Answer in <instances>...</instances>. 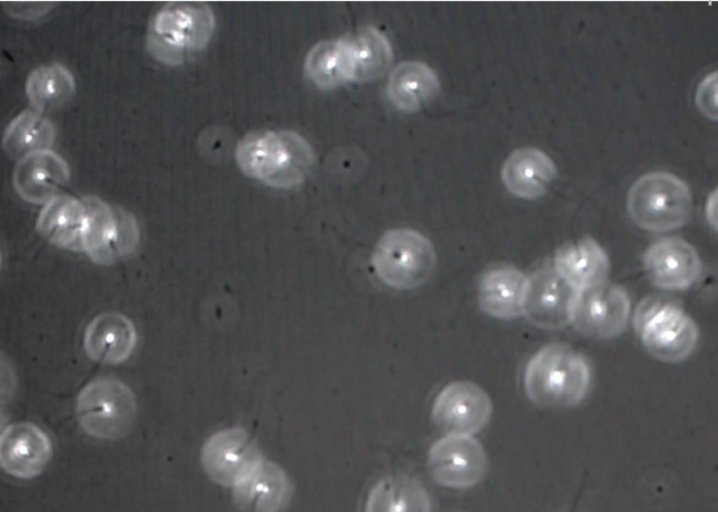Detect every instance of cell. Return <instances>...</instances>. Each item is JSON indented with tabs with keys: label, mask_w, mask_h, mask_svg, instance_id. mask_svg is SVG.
<instances>
[{
	"label": "cell",
	"mask_w": 718,
	"mask_h": 512,
	"mask_svg": "<svg viewBox=\"0 0 718 512\" xmlns=\"http://www.w3.org/2000/svg\"><path fill=\"white\" fill-rule=\"evenodd\" d=\"M76 413L85 432L96 438L116 440L130 430L135 420V396L117 379H96L80 391Z\"/></svg>",
	"instance_id": "8992f818"
},
{
	"label": "cell",
	"mask_w": 718,
	"mask_h": 512,
	"mask_svg": "<svg viewBox=\"0 0 718 512\" xmlns=\"http://www.w3.org/2000/svg\"><path fill=\"white\" fill-rule=\"evenodd\" d=\"M70 179L67 162L52 150L28 155L17 162L13 186L18 195L33 204H46Z\"/></svg>",
	"instance_id": "2e32d148"
},
{
	"label": "cell",
	"mask_w": 718,
	"mask_h": 512,
	"mask_svg": "<svg viewBox=\"0 0 718 512\" xmlns=\"http://www.w3.org/2000/svg\"><path fill=\"white\" fill-rule=\"evenodd\" d=\"M379 279L396 289H412L425 283L436 266L432 242L410 228L385 232L372 254Z\"/></svg>",
	"instance_id": "5b68a950"
},
{
	"label": "cell",
	"mask_w": 718,
	"mask_h": 512,
	"mask_svg": "<svg viewBox=\"0 0 718 512\" xmlns=\"http://www.w3.org/2000/svg\"><path fill=\"white\" fill-rule=\"evenodd\" d=\"M307 76L321 88H333L353 80L352 66L342 38L314 45L305 59Z\"/></svg>",
	"instance_id": "83f0119b"
},
{
	"label": "cell",
	"mask_w": 718,
	"mask_h": 512,
	"mask_svg": "<svg viewBox=\"0 0 718 512\" xmlns=\"http://www.w3.org/2000/svg\"><path fill=\"white\" fill-rule=\"evenodd\" d=\"M137 341L136 329L129 318L107 312L96 316L86 327L83 344L87 355L100 363L125 361Z\"/></svg>",
	"instance_id": "d6986e66"
},
{
	"label": "cell",
	"mask_w": 718,
	"mask_h": 512,
	"mask_svg": "<svg viewBox=\"0 0 718 512\" xmlns=\"http://www.w3.org/2000/svg\"><path fill=\"white\" fill-rule=\"evenodd\" d=\"M689 186L674 174L653 171L639 177L630 187L627 209L642 229L666 232L685 225L692 213Z\"/></svg>",
	"instance_id": "277c9868"
},
{
	"label": "cell",
	"mask_w": 718,
	"mask_h": 512,
	"mask_svg": "<svg viewBox=\"0 0 718 512\" xmlns=\"http://www.w3.org/2000/svg\"><path fill=\"white\" fill-rule=\"evenodd\" d=\"M49 437L32 423L9 425L1 434L0 462L13 477L30 479L38 476L52 457Z\"/></svg>",
	"instance_id": "9a60e30c"
},
{
	"label": "cell",
	"mask_w": 718,
	"mask_h": 512,
	"mask_svg": "<svg viewBox=\"0 0 718 512\" xmlns=\"http://www.w3.org/2000/svg\"><path fill=\"white\" fill-rule=\"evenodd\" d=\"M428 466L439 485L463 489L484 478L488 460L481 443L471 435L447 434L431 446Z\"/></svg>",
	"instance_id": "30bf717a"
},
{
	"label": "cell",
	"mask_w": 718,
	"mask_h": 512,
	"mask_svg": "<svg viewBox=\"0 0 718 512\" xmlns=\"http://www.w3.org/2000/svg\"><path fill=\"white\" fill-rule=\"evenodd\" d=\"M591 380L586 359L571 347L551 343L538 350L527 364L524 388L541 407H570L586 396Z\"/></svg>",
	"instance_id": "7a4b0ae2"
},
{
	"label": "cell",
	"mask_w": 718,
	"mask_h": 512,
	"mask_svg": "<svg viewBox=\"0 0 718 512\" xmlns=\"http://www.w3.org/2000/svg\"><path fill=\"white\" fill-rule=\"evenodd\" d=\"M576 293L554 267L539 268L527 277L522 315L540 328L565 327L571 322Z\"/></svg>",
	"instance_id": "7c38bea8"
},
{
	"label": "cell",
	"mask_w": 718,
	"mask_h": 512,
	"mask_svg": "<svg viewBox=\"0 0 718 512\" xmlns=\"http://www.w3.org/2000/svg\"><path fill=\"white\" fill-rule=\"evenodd\" d=\"M629 315L627 292L606 281L577 291L570 324L586 336L608 339L624 331Z\"/></svg>",
	"instance_id": "9c48e42d"
},
{
	"label": "cell",
	"mask_w": 718,
	"mask_h": 512,
	"mask_svg": "<svg viewBox=\"0 0 718 512\" xmlns=\"http://www.w3.org/2000/svg\"><path fill=\"white\" fill-rule=\"evenodd\" d=\"M365 512H431L430 497L423 485L407 475H391L370 490Z\"/></svg>",
	"instance_id": "603a6c76"
},
{
	"label": "cell",
	"mask_w": 718,
	"mask_h": 512,
	"mask_svg": "<svg viewBox=\"0 0 718 512\" xmlns=\"http://www.w3.org/2000/svg\"><path fill=\"white\" fill-rule=\"evenodd\" d=\"M235 157L246 175L276 188L300 184L314 162L309 142L288 130L248 133L238 142Z\"/></svg>",
	"instance_id": "6da1fadb"
},
{
	"label": "cell",
	"mask_w": 718,
	"mask_h": 512,
	"mask_svg": "<svg viewBox=\"0 0 718 512\" xmlns=\"http://www.w3.org/2000/svg\"><path fill=\"white\" fill-rule=\"evenodd\" d=\"M556 175L557 169L551 158L534 147L513 151L501 170L506 188L513 195L524 199L543 195Z\"/></svg>",
	"instance_id": "44dd1931"
},
{
	"label": "cell",
	"mask_w": 718,
	"mask_h": 512,
	"mask_svg": "<svg viewBox=\"0 0 718 512\" xmlns=\"http://www.w3.org/2000/svg\"><path fill=\"white\" fill-rule=\"evenodd\" d=\"M527 276L514 266L500 264L487 269L481 276L478 299L488 315L510 320L523 313Z\"/></svg>",
	"instance_id": "ac0fdd59"
},
{
	"label": "cell",
	"mask_w": 718,
	"mask_h": 512,
	"mask_svg": "<svg viewBox=\"0 0 718 512\" xmlns=\"http://www.w3.org/2000/svg\"><path fill=\"white\" fill-rule=\"evenodd\" d=\"M36 226L49 242L65 249L83 251L86 209L82 199L55 196L44 204Z\"/></svg>",
	"instance_id": "7402d4cb"
},
{
	"label": "cell",
	"mask_w": 718,
	"mask_h": 512,
	"mask_svg": "<svg viewBox=\"0 0 718 512\" xmlns=\"http://www.w3.org/2000/svg\"><path fill=\"white\" fill-rule=\"evenodd\" d=\"M341 38L347 48L353 80L377 78L389 67L392 61L391 45L376 28L361 27Z\"/></svg>",
	"instance_id": "cb8c5ba5"
},
{
	"label": "cell",
	"mask_w": 718,
	"mask_h": 512,
	"mask_svg": "<svg viewBox=\"0 0 718 512\" xmlns=\"http://www.w3.org/2000/svg\"><path fill=\"white\" fill-rule=\"evenodd\" d=\"M636 327L647 352L667 363L688 358L699 338L695 321L671 303L643 302L636 314Z\"/></svg>",
	"instance_id": "52a82bcc"
},
{
	"label": "cell",
	"mask_w": 718,
	"mask_h": 512,
	"mask_svg": "<svg viewBox=\"0 0 718 512\" xmlns=\"http://www.w3.org/2000/svg\"><path fill=\"white\" fill-rule=\"evenodd\" d=\"M553 267L577 291L606 282L610 270L605 250L590 237L561 246Z\"/></svg>",
	"instance_id": "ffe728a7"
},
{
	"label": "cell",
	"mask_w": 718,
	"mask_h": 512,
	"mask_svg": "<svg viewBox=\"0 0 718 512\" xmlns=\"http://www.w3.org/2000/svg\"><path fill=\"white\" fill-rule=\"evenodd\" d=\"M644 268L650 281L664 290H684L692 286L702 271L695 248L680 238H664L645 252Z\"/></svg>",
	"instance_id": "5bb4252c"
},
{
	"label": "cell",
	"mask_w": 718,
	"mask_h": 512,
	"mask_svg": "<svg viewBox=\"0 0 718 512\" xmlns=\"http://www.w3.org/2000/svg\"><path fill=\"white\" fill-rule=\"evenodd\" d=\"M72 73L59 63L44 64L33 69L25 83V93L32 106L40 112L67 103L75 94Z\"/></svg>",
	"instance_id": "4316f807"
},
{
	"label": "cell",
	"mask_w": 718,
	"mask_h": 512,
	"mask_svg": "<svg viewBox=\"0 0 718 512\" xmlns=\"http://www.w3.org/2000/svg\"><path fill=\"white\" fill-rule=\"evenodd\" d=\"M214 28V13L207 3L168 2L151 18L147 47L158 61L179 64L187 54L205 47Z\"/></svg>",
	"instance_id": "3957f363"
},
{
	"label": "cell",
	"mask_w": 718,
	"mask_h": 512,
	"mask_svg": "<svg viewBox=\"0 0 718 512\" xmlns=\"http://www.w3.org/2000/svg\"><path fill=\"white\" fill-rule=\"evenodd\" d=\"M86 209L83 251L96 263L107 265L132 253L139 242L135 217L96 196L82 198Z\"/></svg>",
	"instance_id": "ba28073f"
},
{
	"label": "cell",
	"mask_w": 718,
	"mask_h": 512,
	"mask_svg": "<svg viewBox=\"0 0 718 512\" xmlns=\"http://www.w3.org/2000/svg\"><path fill=\"white\" fill-rule=\"evenodd\" d=\"M706 217L710 225L717 227V191L716 189L709 195L706 203Z\"/></svg>",
	"instance_id": "f546056e"
},
{
	"label": "cell",
	"mask_w": 718,
	"mask_h": 512,
	"mask_svg": "<svg viewBox=\"0 0 718 512\" xmlns=\"http://www.w3.org/2000/svg\"><path fill=\"white\" fill-rule=\"evenodd\" d=\"M56 137L54 124L39 111L18 114L3 135L4 151L17 161L41 151L50 150Z\"/></svg>",
	"instance_id": "484cf974"
},
{
	"label": "cell",
	"mask_w": 718,
	"mask_h": 512,
	"mask_svg": "<svg viewBox=\"0 0 718 512\" xmlns=\"http://www.w3.org/2000/svg\"><path fill=\"white\" fill-rule=\"evenodd\" d=\"M696 103L709 118L717 119V72L708 74L696 91Z\"/></svg>",
	"instance_id": "f1b7e54d"
},
{
	"label": "cell",
	"mask_w": 718,
	"mask_h": 512,
	"mask_svg": "<svg viewBox=\"0 0 718 512\" xmlns=\"http://www.w3.org/2000/svg\"><path fill=\"white\" fill-rule=\"evenodd\" d=\"M261 459L253 440L240 428L214 433L201 451L204 471L211 480L224 486H235Z\"/></svg>",
	"instance_id": "4fadbf2b"
},
{
	"label": "cell",
	"mask_w": 718,
	"mask_h": 512,
	"mask_svg": "<svg viewBox=\"0 0 718 512\" xmlns=\"http://www.w3.org/2000/svg\"><path fill=\"white\" fill-rule=\"evenodd\" d=\"M492 414L488 394L469 381L445 386L432 406L435 424L447 434L473 435L485 427Z\"/></svg>",
	"instance_id": "8fae6325"
},
{
	"label": "cell",
	"mask_w": 718,
	"mask_h": 512,
	"mask_svg": "<svg viewBox=\"0 0 718 512\" xmlns=\"http://www.w3.org/2000/svg\"><path fill=\"white\" fill-rule=\"evenodd\" d=\"M438 88L436 73L418 61L402 62L396 66L387 85L392 102L405 111L418 109L437 93Z\"/></svg>",
	"instance_id": "d4e9b609"
},
{
	"label": "cell",
	"mask_w": 718,
	"mask_h": 512,
	"mask_svg": "<svg viewBox=\"0 0 718 512\" xmlns=\"http://www.w3.org/2000/svg\"><path fill=\"white\" fill-rule=\"evenodd\" d=\"M239 504L253 512H279L292 495L286 473L275 463L261 459L235 486Z\"/></svg>",
	"instance_id": "e0dca14e"
}]
</instances>
